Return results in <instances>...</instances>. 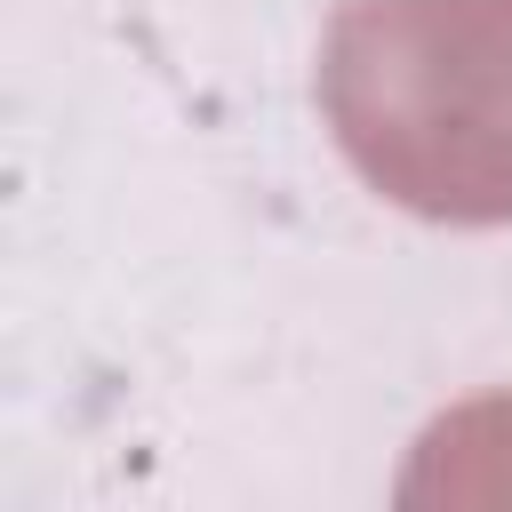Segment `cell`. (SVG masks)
Returning a JSON list of instances; mask_svg holds the SVG:
<instances>
[{"label": "cell", "instance_id": "cell-1", "mask_svg": "<svg viewBox=\"0 0 512 512\" xmlns=\"http://www.w3.org/2000/svg\"><path fill=\"white\" fill-rule=\"evenodd\" d=\"M320 112L384 200L512 224V0H344Z\"/></svg>", "mask_w": 512, "mask_h": 512}]
</instances>
